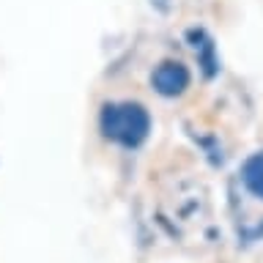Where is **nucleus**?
<instances>
[{
  "label": "nucleus",
  "instance_id": "obj_1",
  "mask_svg": "<svg viewBox=\"0 0 263 263\" xmlns=\"http://www.w3.org/2000/svg\"><path fill=\"white\" fill-rule=\"evenodd\" d=\"M99 129L107 140L123 148H137L145 143L151 132L148 110L137 102H110L99 112Z\"/></svg>",
  "mask_w": 263,
  "mask_h": 263
},
{
  "label": "nucleus",
  "instance_id": "obj_2",
  "mask_svg": "<svg viewBox=\"0 0 263 263\" xmlns=\"http://www.w3.org/2000/svg\"><path fill=\"white\" fill-rule=\"evenodd\" d=\"M189 69L178 61H164L151 74V85L159 96H181L189 88Z\"/></svg>",
  "mask_w": 263,
  "mask_h": 263
},
{
  "label": "nucleus",
  "instance_id": "obj_3",
  "mask_svg": "<svg viewBox=\"0 0 263 263\" xmlns=\"http://www.w3.org/2000/svg\"><path fill=\"white\" fill-rule=\"evenodd\" d=\"M241 181L255 197L263 200V151L252 154L250 159L241 164Z\"/></svg>",
  "mask_w": 263,
  "mask_h": 263
}]
</instances>
